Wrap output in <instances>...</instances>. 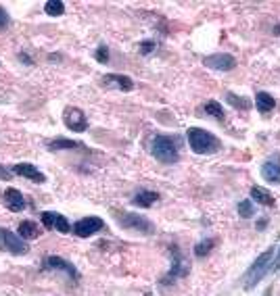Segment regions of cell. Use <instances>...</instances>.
Instances as JSON below:
<instances>
[{"instance_id": "13", "label": "cell", "mask_w": 280, "mask_h": 296, "mask_svg": "<svg viewBox=\"0 0 280 296\" xmlns=\"http://www.w3.org/2000/svg\"><path fill=\"white\" fill-rule=\"evenodd\" d=\"M4 202H6V207H9L13 213H19V211H23V209L27 207L23 194H21L17 188H6V192H4Z\"/></svg>"}, {"instance_id": "22", "label": "cell", "mask_w": 280, "mask_h": 296, "mask_svg": "<svg viewBox=\"0 0 280 296\" xmlns=\"http://www.w3.org/2000/svg\"><path fill=\"white\" fill-rule=\"evenodd\" d=\"M205 113H207V115H211L213 119H218V121H224V109H222L220 102L207 100L205 102Z\"/></svg>"}, {"instance_id": "2", "label": "cell", "mask_w": 280, "mask_h": 296, "mask_svg": "<svg viewBox=\"0 0 280 296\" xmlns=\"http://www.w3.org/2000/svg\"><path fill=\"white\" fill-rule=\"evenodd\" d=\"M188 144H191L192 152L197 154H213L220 150V140L201 128H191L188 130Z\"/></svg>"}, {"instance_id": "21", "label": "cell", "mask_w": 280, "mask_h": 296, "mask_svg": "<svg viewBox=\"0 0 280 296\" xmlns=\"http://www.w3.org/2000/svg\"><path fill=\"white\" fill-rule=\"evenodd\" d=\"M213 244H215V240H213V238H207V240H201L197 246H194V255H197L199 259L207 257L209 252L213 250Z\"/></svg>"}, {"instance_id": "10", "label": "cell", "mask_w": 280, "mask_h": 296, "mask_svg": "<svg viewBox=\"0 0 280 296\" xmlns=\"http://www.w3.org/2000/svg\"><path fill=\"white\" fill-rule=\"evenodd\" d=\"M262 178L268 184H280V154H274L262 165Z\"/></svg>"}, {"instance_id": "28", "label": "cell", "mask_w": 280, "mask_h": 296, "mask_svg": "<svg viewBox=\"0 0 280 296\" xmlns=\"http://www.w3.org/2000/svg\"><path fill=\"white\" fill-rule=\"evenodd\" d=\"M280 269V248H278V252H276V257L272 259V267H270V271H278Z\"/></svg>"}, {"instance_id": "11", "label": "cell", "mask_w": 280, "mask_h": 296, "mask_svg": "<svg viewBox=\"0 0 280 296\" xmlns=\"http://www.w3.org/2000/svg\"><path fill=\"white\" fill-rule=\"evenodd\" d=\"M44 267L46 269H59V271H65L71 280H78V271H75V267L69 263V261H65L63 257H46L44 259Z\"/></svg>"}, {"instance_id": "26", "label": "cell", "mask_w": 280, "mask_h": 296, "mask_svg": "<svg viewBox=\"0 0 280 296\" xmlns=\"http://www.w3.org/2000/svg\"><path fill=\"white\" fill-rule=\"evenodd\" d=\"M94 59L99 63H103V65H107L109 63V48L107 46H99L96 48V52H94Z\"/></svg>"}, {"instance_id": "6", "label": "cell", "mask_w": 280, "mask_h": 296, "mask_svg": "<svg viewBox=\"0 0 280 296\" xmlns=\"http://www.w3.org/2000/svg\"><path fill=\"white\" fill-rule=\"evenodd\" d=\"M103 228H105V221L101 219V217H84V219L73 223L71 230L78 238H90V236L99 234Z\"/></svg>"}, {"instance_id": "32", "label": "cell", "mask_w": 280, "mask_h": 296, "mask_svg": "<svg viewBox=\"0 0 280 296\" xmlns=\"http://www.w3.org/2000/svg\"><path fill=\"white\" fill-rule=\"evenodd\" d=\"M272 32H274L276 36H280V23H278V25H274V30H272Z\"/></svg>"}, {"instance_id": "12", "label": "cell", "mask_w": 280, "mask_h": 296, "mask_svg": "<svg viewBox=\"0 0 280 296\" xmlns=\"http://www.w3.org/2000/svg\"><path fill=\"white\" fill-rule=\"evenodd\" d=\"M13 173L23 175L25 180H32V181H36V184H42V181H46L44 173H42L40 169H38L36 165H32V163H17L15 167H13Z\"/></svg>"}, {"instance_id": "1", "label": "cell", "mask_w": 280, "mask_h": 296, "mask_svg": "<svg viewBox=\"0 0 280 296\" xmlns=\"http://www.w3.org/2000/svg\"><path fill=\"white\" fill-rule=\"evenodd\" d=\"M151 154L159 163H165V165L178 163V159H180L178 142L170 136H155L151 140Z\"/></svg>"}, {"instance_id": "30", "label": "cell", "mask_w": 280, "mask_h": 296, "mask_svg": "<svg viewBox=\"0 0 280 296\" xmlns=\"http://www.w3.org/2000/svg\"><path fill=\"white\" fill-rule=\"evenodd\" d=\"M9 178H11V171L6 167L0 165V180H9Z\"/></svg>"}, {"instance_id": "23", "label": "cell", "mask_w": 280, "mask_h": 296, "mask_svg": "<svg viewBox=\"0 0 280 296\" xmlns=\"http://www.w3.org/2000/svg\"><path fill=\"white\" fill-rule=\"evenodd\" d=\"M226 100L232 104L234 109H243V111H249V109H251V102L245 100V98H239L234 92H226Z\"/></svg>"}, {"instance_id": "9", "label": "cell", "mask_w": 280, "mask_h": 296, "mask_svg": "<svg viewBox=\"0 0 280 296\" xmlns=\"http://www.w3.org/2000/svg\"><path fill=\"white\" fill-rule=\"evenodd\" d=\"M42 225H44L46 230H57L59 234H69V231H71V225H69L65 217L59 213H52V211H44V213H42Z\"/></svg>"}, {"instance_id": "19", "label": "cell", "mask_w": 280, "mask_h": 296, "mask_svg": "<svg viewBox=\"0 0 280 296\" xmlns=\"http://www.w3.org/2000/svg\"><path fill=\"white\" fill-rule=\"evenodd\" d=\"M255 104H257V111L260 113H270V111H274V107H276L274 96H270L268 92H257L255 94Z\"/></svg>"}, {"instance_id": "20", "label": "cell", "mask_w": 280, "mask_h": 296, "mask_svg": "<svg viewBox=\"0 0 280 296\" xmlns=\"http://www.w3.org/2000/svg\"><path fill=\"white\" fill-rule=\"evenodd\" d=\"M44 13H48L51 17H59L65 13V2L63 0H48L44 4Z\"/></svg>"}, {"instance_id": "8", "label": "cell", "mask_w": 280, "mask_h": 296, "mask_svg": "<svg viewBox=\"0 0 280 296\" xmlns=\"http://www.w3.org/2000/svg\"><path fill=\"white\" fill-rule=\"evenodd\" d=\"M205 65L209 69H215V71H232L236 67V59L228 52H218V54H209L205 56Z\"/></svg>"}, {"instance_id": "3", "label": "cell", "mask_w": 280, "mask_h": 296, "mask_svg": "<svg viewBox=\"0 0 280 296\" xmlns=\"http://www.w3.org/2000/svg\"><path fill=\"white\" fill-rule=\"evenodd\" d=\"M272 259H274V246L268 248L265 252H262V255L253 261V265L249 267L247 273H245V278H243L247 290L255 288L257 284H260V280H263V276L270 271V267H272Z\"/></svg>"}, {"instance_id": "14", "label": "cell", "mask_w": 280, "mask_h": 296, "mask_svg": "<svg viewBox=\"0 0 280 296\" xmlns=\"http://www.w3.org/2000/svg\"><path fill=\"white\" fill-rule=\"evenodd\" d=\"M172 250H174V255H176V261H174L170 273H167V276L163 278V284H172V281L176 280V278H182V276H186V273H188V265L180 259L178 248H176V246H172Z\"/></svg>"}, {"instance_id": "4", "label": "cell", "mask_w": 280, "mask_h": 296, "mask_svg": "<svg viewBox=\"0 0 280 296\" xmlns=\"http://www.w3.org/2000/svg\"><path fill=\"white\" fill-rule=\"evenodd\" d=\"M115 219L120 221V225L125 230H134V231H140V234H153V231H155V225L138 213H123V215L115 213Z\"/></svg>"}, {"instance_id": "31", "label": "cell", "mask_w": 280, "mask_h": 296, "mask_svg": "<svg viewBox=\"0 0 280 296\" xmlns=\"http://www.w3.org/2000/svg\"><path fill=\"white\" fill-rule=\"evenodd\" d=\"M19 61H23L25 65H32V59H30V56H27L25 52H19Z\"/></svg>"}, {"instance_id": "27", "label": "cell", "mask_w": 280, "mask_h": 296, "mask_svg": "<svg viewBox=\"0 0 280 296\" xmlns=\"http://www.w3.org/2000/svg\"><path fill=\"white\" fill-rule=\"evenodd\" d=\"M157 48V44L153 40H144V42H140V46H138V50H140V54H151L153 50Z\"/></svg>"}, {"instance_id": "34", "label": "cell", "mask_w": 280, "mask_h": 296, "mask_svg": "<svg viewBox=\"0 0 280 296\" xmlns=\"http://www.w3.org/2000/svg\"><path fill=\"white\" fill-rule=\"evenodd\" d=\"M263 296H270V290H268V292H265V294H263Z\"/></svg>"}, {"instance_id": "25", "label": "cell", "mask_w": 280, "mask_h": 296, "mask_svg": "<svg viewBox=\"0 0 280 296\" xmlns=\"http://www.w3.org/2000/svg\"><path fill=\"white\" fill-rule=\"evenodd\" d=\"M255 213V209H253V202L251 200H241L239 202V215L243 217V219H251Z\"/></svg>"}, {"instance_id": "5", "label": "cell", "mask_w": 280, "mask_h": 296, "mask_svg": "<svg viewBox=\"0 0 280 296\" xmlns=\"http://www.w3.org/2000/svg\"><path fill=\"white\" fill-rule=\"evenodd\" d=\"M0 250H6L11 255H25L30 250V246L25 244L23 238H19L13 231L0 228Z\"/></svg>"}, {"instance_id": "33", "label": "cell", "mask_w": 280, "mask_h": 296, "mask_svg": "<svg viewBox=\"0 0 280 296\" xmlns=\"http://www.w3.org/2000/svg\"><path fill=\"white\" fill-rule=\"evenodd\" d=\"M265 223H268V221H265V219H262L260 223H257V228H260V230H262V228H265Z\"/></svg>"}, {"instance_id": "17", "label": "cell", "mask_w": 280, "mask_h": 296, "mask_svg": "<svg viewBox=\"0 0 280 296\" xmlns=\"http://www.w3.org/2000/svg\"><path fill=\"white\" fill-rule=\"evenodd\" d=\"M251 198H253L257 204H262V207H274V196H272L268 190L260 188V186L251 188Z\"/></svg>"}, {"instance_id": "18", "label": "cell", "mask_w": 280, "mask_h": 296, "mask_svg": "<svg viewBox=\"0 0 280 296\" xmlns=\"http://www.w3.org/2000/svg\"><path fill=\"white\" fill-rule=\"evenodd\" d=\"M105 80H107V83H113V86H117L120 90H123V92H132V90H134V82H132L128 75L111 73V75L105 77Z\"/></svg>"}, {"instance_id": "29", "label": "cell", "mask_w": 280, "mask_h": 296, "mask_svg": "<svg viewBox=\"0 0 280 296\" xmlns=\"http://www.w3.org/2000/svg\"><path fill=\"white\" fill-rule=\"evenodd\" d=\"M6 23H9V15H6L4 9H0V30H4Z\"/></svg>"}, {"instance_id": "24", "label": "cell", "mask_w": 280, "mask_h": 296, "mask_svg": "<svg viewBox=\"0 0 280 296\" xmlns=\"http://www.w3.org/2000/svg\"><path fill=\"white\" fill-rule=\"evenodd\" d=\"M80 146H82L80 142H73V140H63V138H59V140H54V142L48 144V148H51V150H63V148H80Z\"/></svg>"}, {"instance_id": "16", "label": "cell", "mask_w": 280, "mask_h": 296, "mask_svg": "<svg viewBox=\"0 0 280 296\" xmlns=\"http://www.w3.org/2000/svg\"><path fill=\"white\" fill-rule=\"evenodd\" d=\"M40 225L36 221H21L19 223V238H23V240H36L40 238Z\"/></svg>"}, {"instance_id": "15", "label": "cell", "mask_w": 280, "mask_h": 296, "mask_svg": "<svg viewBox=\"0 0 280 296\" xmlns=\"http://www.w3.org/2000/svg\"><path fill=\"white\" fill-rule=\"evenodd\" d=\"M157 200H159L157 192H153V190H140L134 198H132V204H134V207H140V209H149Z\"/></svg>"}, {"instance_id": "7", "label": "cell", "mask_w": 280, "mask_h": 296, "mask_svg": "<svg viewBox=\"0 0 280 296\" xmlns=\"http://www.w3.org/2000/svg\"><path fill=\"white\" fill-rule=\"evenodd\" d=\"M63 123L67 125L71 132H86L88 130V119L86 115H84V111L80 109H75V107H67L65 113H63Z\"/></svg>"}]
</instances>
